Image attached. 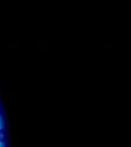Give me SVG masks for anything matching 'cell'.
<instances>
[{
	"label": "cell",
	"instance_id": "1",
	"mask_svg": "<svg viewBox=\"0 0 131 147\" xmlns=\"http://www.w3.org/2000/svg\"><path fill=\"white\" fill-rule=\"evenodd\" d=\"M6 140H7L6 130L4 128H0V142L1 143H5Z\"/></svg>",
	"mask_w": 131,
	"mask_h": 147
},
{
	"label": "cell",
	"instance_id": "2",
	"mask_svg": "<svg viewBox=\"0 0 131 147\" xmlns=\"http://www.w3.org/2000/svg\"><path fill=\"white\" fill-rule=\"evenodd\" d=\"M1 115H2V112H1V110H0V117H1Z\"/></svg>",
	"mask_w": 131,
	"mask_h": 147
}]
</instances>
